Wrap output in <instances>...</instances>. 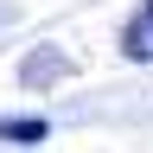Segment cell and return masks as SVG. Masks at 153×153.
Segmentation results:
<instances>
[{
	"label": "cell",
	"instance_id": "1",
	"mask_svg": "<svg viewBox=\"0 0 153 153\" xmlns=\"http://www.w3.org/2000/svg\"><path fill=\"white\" fill-rule=\"evenodd\" d=\"M70 76H76V64L64 51H51V45H38V51L19 57V83L26 89H57V83H70Z\"/></svg>",
	"mask_w": 153,
	"mask_h": 153
},
{
	"label": "cell",
	"instance_id": "2",
	"mask_svg": "<svg viewBox=\"0 0 153 153\" xmlns=\"http://www.w3.org/2000/svg\"><path fill=\"white\" fill-rule=\"evenodd\" d=\"M121 51L134 57V64H153V0H147V7L121 26Z\"/></svg>",
	"mask_w": 153,
	"mask_h": 153
},
{
	"label": "cell",
	"instance_id": "3",
	"mask_svg": "<svg viewBox=\"0 0 153 153\" xmlns=\"http://www.w3.org/2000/svg\"><path fill=\"white\" fill-rule=\"evenodd\" d=\"M51 134V121H38V115H7V121H0V140L7 147H38Z\"/></svg>",
	"mask_w": 153,
	"mask_h": 153
}]
</instances>
